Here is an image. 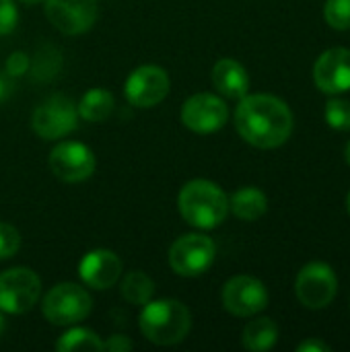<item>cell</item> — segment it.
I'll return each mask as SVG.
<instances>
[{
	"label": "cell",
	"mask_w": 350,
	"mask_h": 352,
	"mask_svg": "<svg viewBox=\"0 0 350 352\" xmlns=\"http://www.w3.org/2000/svg\"><path fill=\"white\" fill-rule=\"evenodd\" d=\"M155 295V283L140 270L130 272L122 280V297L130 305H146Z\"/></svg>",
	"instance_id": "44dd1931"
},
{
	"label": "cell",
	"mask_w": 350,
	"mask_h": 352,
	"mask_svg": "<svg viewBox=\"0 0 350 352\" xmlns=\"http://www.w3.org/2000/svg\"><path fill=\"white\" fill-rule=\"evenodd\" d=\"M324 16L328 25L336 31L350 29V0H326Z\"/></svg>",
	"instance_id": "cb8c5ba5"
},
{
	"label": "cell",
	"mask_w": 350,
	"mask_h": 352,
	"mask_svg": "<svg viewBox=\"0 0 350 352\" xmlns=\"http://www.w3.org/2000/svg\"><path fill=\"white\" fill-rule=\"evenodd\" d=\"M326 122L330 128L349 132L350 130V101L347 99H330L324 109Z\"/></svg>",
	"instance_id": "603a6c76"
},
{
	"label": "cell",
	"mask_w": 350,
	"mask_h": 352,
	"mask_svg": "<svg viewBox=\"0 0 350 352\" xmlns=\"http://www.w3.org/2000/svg\"><path fill=\"white\" fill-rule=\"evenodd\" d=\"M47 163L52 173L66 184H80L89 179L97 167V159L93 151L76 140H66L56 144L50 153Z\"/></svg>",
	"instance_id": "9c48e42d"
},
{
	"label": "cell",
	"mask_w": 350,
	"mask_h": 352,
	"mask_svg": "<svg viewBox=\"0 0 350 352\" xmlns=\"http://www.w3.org/2000/svg\"><path fill=\"white\" fill-rule=\"evenodd\" d=\"M45 16L64 35H80L97 21V0H43Z\"/></svg>",
	"instance_id": "4fadbf2b"
},
{
	"label": "cell",
	"mask_w": 350,
	"mask_h": 352,
	"mask_svg": "<svg viewBox=\"0 0 350 352\" xmlns=\"http://www.w3.org/2000/svg\"><path fill=\"white\" fill-rule=\"evenodd\" d=\"M56 349L60 352H80V351H103V340L89 328H70L66 330L58 342Z\"/></svg>",
	"instance_id": "ffe728a7"
},
{
	"label": "cell",
	"mask_w": 350,
	"mask_h": 352,
	"mask_svg": "<svg viewBox=\"0 0 350 352\" xmlns=\"http://www.w3.org/2000/svg\"><path fill=\"white\" fill-rule=\"evenodd\" d=\"M29 68H31V60L25 52H12L6 60V74L10 78L23 76Z\"/></svg>",
	"instance_id": "4316f807"
},
{
	"label": "cell",
	"mask_w": 350,
	"mask_h": 352,
	"mask_svg": "<svg viewBox=\"0 0 350 352\" xmlns=\"http://www.w3.org/2000/svg\"><path fill=\"white\" fill-rule=\"evenodd\" d=\"M93 309L91 295L74 283H60L43 297V318L54 326H74Z\"/></svg>",
	"instance_id": "277c9868"
},
{
	"label": "cell",
	"mask_w": 350,
	"mask_h": 352,
	"mask_svg": "<svg viewBox=\"0 0 350 352\" xmlns=\"http://www.w3.org/2000/svg\"><path fill=\"white\" fill-rule=\"evenodd\" d=\"M132 340L124 334H116V336H109L105 342H103V351L109 352H128L132 351Z\"/></svg>",
	"instance_id": "83f0119b"
},
{
	"label": "cell",
	"mask_w": 350,
	"mask_h": 352,
	"mask_svg": "<svg viewBox=\"0 0 350 352\" xmlns=\"http://www.w3.org/2000/svg\"><path fill=\"white\" fill-rule=\"evenodd\" d=\"M17 21H19V12L14 0H0V37L14 31Z\"/></svg>",
	"instance_id": "484cf974"
},
{
	"label": "cell",
	"mask_w": 350,
	"mask_h": 352,
	"mask_svg": "<svg viewBox=\"0 0 350 352\" xmlns=\"http://www.w3.org/2000/svg\"><path fill=\"white\" fill-rule=\"evenodd\" d=\"M120 274H122V260L111 250H103V248L91 250L89 254L83 256L78 264V276L91 289H99V291L111 289L118 283Z\"/></svg>",
	"instance_id": "9a60e30c"
},
{
	"label": "cell",
	"mask_w": 350,
	"mask_h": 352,
	"mask_svg": "<svg viewBox=\"0 0 350 352\" xmlns=\"http://www.w3.org/2000/svg\"><path fill=\"white\" fill-rule=\"evenodd\" d=\"M21 248V233L8 225V223H0V260L12 258Z\"/></svg>",
	"instance_id": "d4e9b609"
},
{
	"label": "cell",
	"mask_w": 350,
	"mask_h": 352,
	"mask_svg": "<svg viewBox=\"0 0 350 352\" xmlns=\"http://www.w3.org/2000/svg\"><path fill=\"white\" fill-rule=\"evenodd\" d=\"M10 91H12V82L8 78V74H0V103L8 99Z\"/></svg>",
	"instance_id": "f546056e"
},
{
	"label": "cell",
	"mask_w": 350,
	"mask_h": 352,
	"mask_svg": "<svg viewBox=\"0 0 350 352\" xmlns=\"http://www.w3.org/2000/svg\"><path fill=\"white\" fill-rule=\"evenodd\" d=\"M235 128L252 146L276 148L291 138L293 111L274 95H245L235 109Z\"/></svg>",
	"instance_id": "6da1fadb"
},
{
	"label": "cell",
	"mask_w": 350,
	"mask_h": 352,
	"mask_svg": "<svg viewBox=\"0 0 350 352\" xmlns=\"http://www.w3.org/2000/svg\"><path fill=\"white\" fill-rule=\"evenodd\" d=\"M278 342V326L270 318L252 320L241 334V344L245 351L264 352L270 351Z\"/></svg>",
	"instance_id": "ac0fdd59"
},
{
	"label": "cell",
	"mask_w": 350,
	"mask_h": 352,
	"mask_svg": "<svg viewBox=\"0 0 350 352\" xmlns=\"http://www.w3.org/2000/svg\"><path fill=\"white\" fill-rule=\"evenodd\" d=\"M4 330H6V322H4V316H2V311H0V336L4 334Z\"/></svg>",
	"instance_id": "4dcf8cb0"
},
{
	"label": "cell",
	"mask_w": 350,
	"mask_h": 352,
	"mask_svg": "<svg viewBox=\"0 0 350 352\" xmlns=\"http://www.w3.org/2000/svg\"><path fill=\"white\" fill-rule=\"evenodd\" d=\"M60 66H62V58H60V52L52 45H43L37 56H35V62H33V76L37 80H50L54 78L58 72H60Z\"/></svg>",
	"instance_id": "7402d4cb"
},
{
	"label": "cell",
	"mask_w": 350,
	"mask_h": 352,
	"mask_svg": "<svg viewBox=\"0 0 350 352\" xmlns=\"http://www.w3.org/2000/svg\"><path fill=\"white\" fill-rule=\"evenodd\" d=\"M142 314L138 320L140 332L146 340L159 346H171L182 342L190 328H192V316L190 309L177 301V299H159L149 301L142 305Z\"/></svg>",
	"instance_id": "3957f363"
},
{
	"label": "cell",
	"mask_w": 350,
	"mask_h": 352,
	"mask_svg": "<svg viewBox=\"0 0 350 352\" xmlns=\"http://www.w3.org/2000/svg\"><path fill=\"white\" fill-rule=\"evenodd\" d=\"M295 293L303 307L324 309L334 301L338 293L336 272L326 262H309L297 274Z\"/></svg>",
	"instance_id": "ba28073f"
},
{
	"label": "cell",
	"mask_w": 350,
	"mask_h": 352,
	"mask_svg": "<svg viewBox=\"0 0 350 352\" xmlns=\"http://www.w3.org/2000/svg\"><path fill=\"white\" fill-rule=\"evenodd\" d=\"M113 107H116V99L107 89H91V91H87L80 97L78 105H76L78 118H83L85 122H93V124L107 120L111 116Z\"/></svg>",
	"instance_id": "d6986e66"
},
{
	"label": "cell",
	"mask_w": 350,
	"mask_h": 352,
	"mask_svg": "<svg viewBox=\"0 0 350 352\" xmlns=\"http://www.w3.org/2000/svg\"><path fill=\"white\" fill-rule=\"evenodd\" d=\"M347 208H349V214H350V192H349V198H347Z\"/></svg>",
	"instance_id": "836d02e7"
},
{
	"label": "cell",
	"mask_w": 350,
	"mask_h": 352,
	"mask_svg": "<svg viewBox=\"0 0 350 352\" xmlns=\"http://www.w3.org/2000/svg\"><path fill=\"white\" fill-rule=\"evenodd\" d=\"M229 210H233V214L241 221H258L266 214L268 210V198L260 188L254 186H245L239 188L231 198H229Z\"/></svg>",
	"instance_id": "e0dca14e"
},
{
	"label": "cell",
	"mask_w": 350,
	"mask_h": 352,
	"mask_svg": "<svg viewBox=\"0 0 350 352\" xmlns=\"http://www.w3.org/2000/svg\"><path fill=\"white\" fill-rule=\"evenodd\" d=\"M314 80L322 93L340 95L350 91V50L332 47L324 52L314 66Z\"/></svg>",
	"instance_id": "5bb4252c"
},
{
	"label": "cell",
	"mask_w": 350,
	"mask_h": 352,
	"mask_svg": "<svg viewBox=\"0 0 350 352\" xmlns=\"http://www.w3.org/2000/svg\"><path fill=\"white\" fill-rule=\"evenodd\" d=\"M21 4H25V6H33V4H37V2H43V0H19Z\"/></svg>",
	"instance_id": "1f68e13d"
},
{
	"label": "cell",
	"mask_w": 350,
	"mask_h": 352,
	"mask_svg": "<svg viewBox=\"0 0 350 352\" xmlns=\"http://www.w3.org/2000/svg\"><path fill=\"white\" fill-rule=\"evenodd\" d=\"M217 258V245L210 237L200 233H188L175 239L169 250V266L179 276L204 274Z\"/></svg>",
	"instance_id": "52a82bcc"
},
{
	"label": "cell",
	"mask_w": 350,
	"mask_h": 352,
	"mask_svg": "<svg viewBox=\"0 0 350 352\" xmlns=\"http://www.w3.org/2000/svg\"><path fill=\"white\" fill-rule=\"evenodd\" d=\"M31 126L35 134L43 140L64 138L78 126L76 103L66 95H52L35 107L31 116Z\"/></svg>",
	"instance_id": "5b68a950"
},
{
	"label": "cell",
	"mask_w": 350,
	"mask_h": 352,
	"mask_svg": "<svg viewBox=\"0 0 350 352\" xmlns=\"http://www.w3.org/2000/svg\"><path fill=\"white\" fill-rule=\"evenodd\" d=\"M41 295V280L39 276L25 268L17 266L10 270H4L0 274V311L19 316L27 314L35 307Z\"/></svg>",
	"instance_id": "8992f818"
},
{
	"label": "cell",
	"mask_w": 350,
	"mask_h": 352,
	"mask_svg": "<svg viewBox=\"0 0 350 352\" xmlns=\"http://www.w3.org/2000/svg\"><path fill=\"white\" fill-rule=\"evenodd\" d=\"M212 85L227 99H243L250 91L248 70L233 58H223L212 68Z\"/></svg>",
	"instance_id": "2e32d148"
},
{
	"label": "cell",
	"mask_w": 350,
	"mask_h": 352,
	"mask_svg": "<svg viewBox=\"0 0 350 352\" xmlns=\"http://www.w3.org/2000/svg\"><path fill=\"white\" fill-rule=\"evenodd\" d=\"M229 120L227 103L212 93H196L182 107V122L196 134H212Z\"/></svg>",
	"instance_id": "7c38bea8"
},
{
	"label": "cell",
	"mask_w": 350,
	"mask_h": 352,
	"mask_svg": "<svg viewBox=\"0 0 350 352\" xmlns=\"http://www.w3.org/2000/svg\"><path fill=\"white\" fill-rule=\"evenodd\" d=\"M169 87H171V80L165 68L155 66V64H144L130 72L124 85V93L130 105L146 109V107L159 105L167 97Z\"/></svg>",
	"instance_id": "30bf717a"
},
{
	"label": "cell",
	"mask_w": 350,
	"mask_h": 352,
	"mask_svg": "<svg viewBox=\"0 0 350 352\" xmlns=\"http://www.w3.org/2000/svg\"><path fill=\"white\" fill-rule=\"evenodd\" d=\"M223 307L235 318H254L268 307V291L254 276H233L223 287Z\"/></svg>",
	"instance_id": "8fae6325"
},
{
	"label": "cell",
	"mask_w": 350,
	"mask_h": 352,
	"mask_svg": "<svg viewBox=\"0 0 350 352\" xmlns=\"http://www.w3.org/2000/svg\"><path fill=\"white\" fill-rule=\"evenodd\" d=\"M344 157H347V163L350 165V140L349 144H347V148H344Z\"/></svg>",
	"instance_id": "d6a6232c"
},
{
	"label": "cell",
	"mask_w": 350,
	"mask_h": 352,
	"mask_svg": "<svg viewBox=\"0 0 350 352\" xmlns=\"http://www.w3.org/2000/svg\"><path fill=\"white\" fill-rule=\"evenodd\" d=\"M299 352H332V346L326 344L324 340H318V338H311V340H305L297 346Z\"/></svg>",
	"instance_id": "f1b7e54d"
},
{
	"label": "cell",
	"mask_w": 350,
	"mask_h": 352,
	"mask_svg": "<svg viewBox=\"0 0 350 352\" xmlns=\"http://www.w3.org/2000/svg\"><path fill=\"white\" fill-rule=\"evenodd\" d=\"M177 210L188 225L215 229L229 214V198L215 182L192 179L177 194Z\"/></svg>",
	"instance_id": "7a4b0ae2"
}]
</instances>
